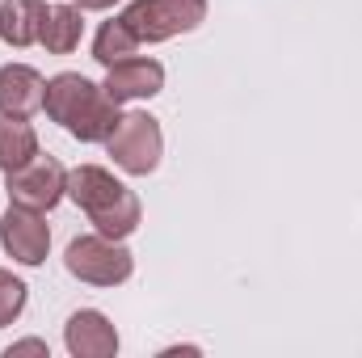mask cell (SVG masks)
Returning a JSON list of instances; mask_svg holds the SVG:
<instances>
[{
	"mask_svg": "<svg viewBox=\"0 0 362 358\" xmlns=\"http://www.w3.org/2000/svg\"><path fill=\"white\" fill-rule=\"evenodd\" d=\"M38 156V131L30 127V118H8L0 114V169H17L25 161Z\"/></svg>",
	"mask_w": 362,
	"mask_h": 358,
	"instance_id": "obj_13",
	"label": "cell"
},
{
	"mask_svg": "<svg viewBox=\"0 0 362 358\" xmlns=\"http://www.w3.org/2000/svg\"><path fill=\"white\" fill-rule=\"evenodd\" d=\"M105 152L114 156V165L131 178H148L160 156H165V135H160V122L152 114H122L118 127L110 131L105 139Z\"/></svg>",
	"mask_w": 362,
	"mask_h": 358,
	"instance_id": "obj_5",
	"label": "cell"
},
{
	"mask_svg": "<svg viewBox=\"0 0 362 358\" xmlns=\"http://www.w3.org/2000/svg\"><path fill=\"white\" fill-rule=\"evenodd\" d=\"M72 4H76V8H93V13H97V8H110V4H118V0H72Z\"/></svg>",
	"mask_w": 362,
	"mask_h": 358,
	"instance_id": "obj_17",
	"label": "cell"
},
{
	"mask_svg": "<svg viewBox=\"0 0 362 358\" xmlns=\"http://www.w3.org/2000/svg\"><path fill=\"white\" fill-rule=\"evenodd\" d=\"M81 13H85V8H76V4H51L38 42H42L51 55H72V51L81 47V38H85V17H81Z\"/></svg>",
	"mask_w": 362,
	"mask_h": 358,
	"instance_id": "obj_12",
	"label": "cell"
},
{
	"mask_svg": "<svg viewBox=\"0 0 362 358\" xmlns=\"http://www.w3.org/2000/svg\"><path fill=\"white\" fill-rule=\"evenodd\" d=\"M64 266H68L72 278H81L89 287H118V282L131 278L135 258H131V249H122V241L93 232V236H76L68 245Z\"/></svg>",
	"mask_w": 362,
	"mask_h": 358,
	"instance_id": "obj_4",
	"label": "cell"
},
{
	"mask_svg": "<svg viewBox=\"0 0 362 358\" xmlns=\"http://www.w3.org/2000/svg\"><path fill=\"white\" fill-rule=\"evenodd\" d=\"M135 51H139V38L127 30V21H122V17L105 21V25L97 30V38H93V59H97L101 68H114V64L131 59Z\"/></svg>",
	"mask_w": 362,
	"mask_h": 358,
	"instance_id": "obj_14",
	"label": "cell"
},
{
	"mask_svg": "<svg viewBox=\"0 0 362 358\" xmlns=\"http://www.w3.org/2000/svg\"><path fill=\"white\" fill-rule=\"evenodd\" d=\"M68 198L89 215V224L101 236H114V241H127L139 228V219H144V207H139L135 190H127L101 165L72 169L68 173Z\"/></svg>",
	"mask_w": 362,
	"mask_h": 358,
	"instance_id": "obj_2",
	"label": "cell"
},
{
	"mask_svg": "<svg viewBox=\"0 0 362 358\" xmlns=\"http://www.w3.org/2000/svg\"><path fill=\"white\" fill-rule=\"evenodd\" d=\"M4 190H8V202H17V207L51 211L68 194V169L55 156L38 152L34 161H25V165H17V169L4 173Z\"/></svg>",
	"mask_w": 362,
	"mask_h": 358,
	"instance_id": "obj_6",
	"label": "cell"
},
{
	"mask_svg": "<svg viewBox=\"0 0 362 358\" xmlns=\"http://www.w3.org/2000/svg\"><path fill=\"white\" fill-rule=\"evenodd\" d=\"M42 97H47V81L38 68H30V64H4L0 68V114L30 118L42 110Z\"/></svg>",
	"mask_w": 362,
	"mask_h": 358,
	"instance_id": "obj_10",
	"label": "cell"
},
{
	"mask_svg": "<svg viewBox=\"0 0 362 358\" xmlns=\"http://www.w3.org/2000/svg\"><path fill=\"white\" fill-rule=\"evenodd\" d=\"M42 21H47V4L42 0H0V38L8 47L21 51V47L38 42Z\"/></svg>",
	"mask_w": 362,
	"mask_h": 358,
	"instance_id": "obj_11",
	"label": "cell"
},
{
	"mask_svg": "<svg viewBox=\"0 0 362 358\" xmlns=\"http://www.w3.org/2000/svg\"><path fill=\"white\" fill-rule=\"evenodd\" d=\"M64 346H68V354H76V358H114L118 354V329L110 325L105 312L81 308L64 325Z\"/></svg>",
	"mask_w": 362,
	"mask_h": 358,
	"instance_id": "obj_9",
	"label": "cell"
},
{
	"mask_svg": "<svg viewBox=\"0 0 362 358\" xmlns=\"http://www.w3.org/2000/svg\"><path fill=\"white\" fill-rule=\"evenodd\" d=\"M0 245L17 266H42L47 249H51V228H47L42 211L8 202V211L0 219Z\"/></svg>",
	"mask_w": 362,
	"mask_h": 358,
	"instance_id": "obj_7",
	"label": "cell"
},
{
	"mask_svg": "<svg viewBox=\"0 0 362 358\" xmlns=\"http://www.w3.org/2000/svg\"><path fill=\"white\" fill-rule=\"evenodd\" d=\"M25 295H30V287L21 278H13L8 270H0V329L25 312Z\"/></svg>",
	"mask_w": 362,
	"mask_h": 358,
	"instance_id": "obj_15",
	"label": "cell"
},
{
	"mask_svg": "<svg viewBox=\"0 0 362 358\" xmlns=\"http://www.w3.org/2000/svg\"><path fill=\"white\" fill-rule=\"evenodd\" d=\"M42 110L51 122H59L68 135H76L81 144H105L110 131L118 127V101H110L101 85L85 81L81 72H59L47 81Z\"/></svg>",
	"mask_w": 362,
	"mask_h": 358,
	"instance_id": "obj_1",
	"label": "cell"
},
{
	"mask_svg": "<svg viewBox=\"0 0 362 358\" xmlns=\"http://www.w3.org/2000/svg\"><path fill=\"white\" fill-rule=\"evenodd\" d=\"M105 97L110 101H144V97H156L165 89V64L160 59H148V55H131L114 68H105Z\"/></svg>",
	"mask_w": 362,
	"mask_h": 358,
	"instance_id": "obj_8",
	"label": "cell"
},
{
	"mask_svg": "<svg viewBox=\"0 0 362 358\" xmlns=\"http://www.w3.org/2000/svg\"><path fill=\"white\" fill-rule=\"evenodd\" d=\"M122 21L139 42H165L206 21V0H131L122 8Z\"/></svg>",
	"mask_w": 362,
	"mask_h": 358,
	"instance_id": "obj_3",
	"label": "cell"
},
{
	"mask_svg": "<svg viewBox=\"0 0 362 358\" xmlns=\"http://www.w3.org/2000/svg\"><path fill=\"white\" fill-rule=\"evenodd\" d=\"M21 354H38V358H47L51 350H47V342H38V337H30V342H13V346L4 350V358H21Z\"/></svg>",
	"mask_w": 362,
	"mask_h": 358,
	"instance_id": "obj_16",
	"label": "cell"
}]
</instances>
